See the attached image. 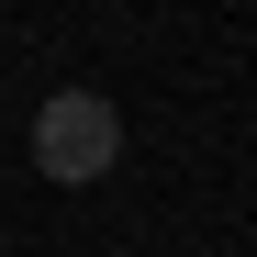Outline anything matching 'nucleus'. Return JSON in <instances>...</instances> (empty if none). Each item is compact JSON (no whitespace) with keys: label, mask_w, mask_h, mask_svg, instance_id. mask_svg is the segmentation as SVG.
I'll list each match as a JSON object with an SVG mask.
<instances>
[{"label":"nucleus","mask_w":257,"mask_h":257,"mask_svg":"<svg viewBox=\"0 0 257 257\" xmlns=\"http://www.w3.org/2000/svg\"><path fill=\"white\" fill-rule=\"evenodd\" d=\"M112 157H123V112H112L101 90H56L45 112H34V168H45L56 190L112 179Z\"/></svg>","instance_id":"obj_1"}]
</instances>
